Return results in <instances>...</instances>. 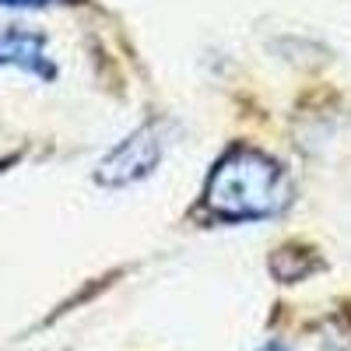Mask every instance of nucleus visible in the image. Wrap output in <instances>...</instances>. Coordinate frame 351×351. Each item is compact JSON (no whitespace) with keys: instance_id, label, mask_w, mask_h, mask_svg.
Listing matches in <instances>:
<instances>
[{"instance_id":"obj_1","label":"nucleus","mask_w":351,"mask_h":351,"mask_svg":"<svg viewBox=\"0 0 351 351\" xmlns=\"http://www.w3.org/2000/svg\"><path fill=\"white\" fill-rule=\"evenodd\" d=\"M295 200V183L285 162L256 144L236 141L215 158L200 190V211L221 225L271 221Z\"/></svg>"},{"instance_id":"obj_2","label":"nucleus","mask_w":351,"mask_h":351,"mask_svg":"<svg viewBox=\"0 0 351 351\" xmlns=\"http://www.w3.org/2000/svg\"><path fill=\"white\" fill-rule=\"evenodd\" d=\"M165 148H169L165 123L148 120V123H141L137 130H130L123 141H116L112 148L99 158L92 176H95V183L106 186V190L134 186L141 180H148V176L162 165Z\"/></svg>"},{"instance_id":"obj_3","label":"nucleus","mask_w":351,"mask_h":351,"mask_svg":"<svg viewBox=\"0 0 351 351\" xmlns=\"http://www.w3.org/2000/svg\"><path fill=\"white\" fill-rule=\"evenodd\" d=\"M0 67L39 81H56V60L49 56L46 36L25 25H0Z\"/></svg>"},{"instance_id":"obj_4","label":"nucleus","mask_w":351,"mask_h":351,"mask_svg":"<svg viewBox=\"0 0 351 351\" xmlns=\"http://www.w3.org/2000/svg\"><path fill=\"white\" fill-rule=\"evenodd\" d=\"M46 4H53V0H0V8H11V11H36Z\"/></svg>"},{"instance_id":"obj_5","label":"nucleus","mask_w":351,"mask_h":351,"mask_svg":"<svg viewBox=\"0 0 351 351\" xmlns=\"http://www.w3.org/2000/svg\"><path fill=\"white\" fill-rule=\"evenodd\" d=\"M260 351H288V348H285V344H278V341H271V344H263Z\"/></svg>"}]
</instances>
